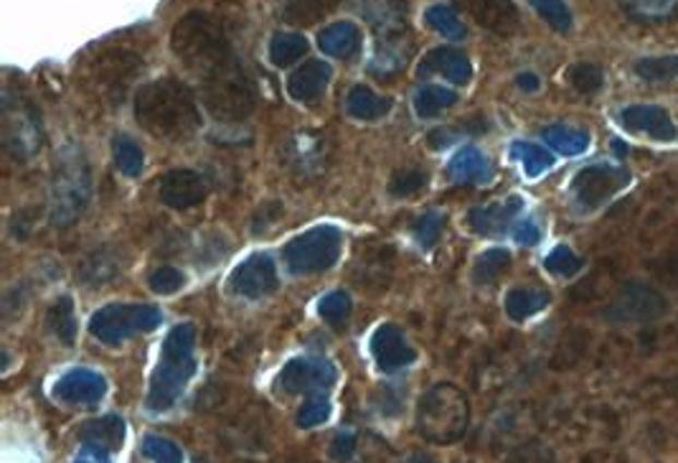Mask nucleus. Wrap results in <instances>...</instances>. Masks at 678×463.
Listing matches in <instances>:
<instances>
[{
  "mask_svg": "<svg viewBox=\"0 0 678 463\" xmlns=\"http://www.w3.org/2000/svg\"><path fill=\"white\" fill-rule=\"evenodd\" d=\"M135 120L147 135L168 143L191 141L201 128L197 97L174 76H160L140 87L135 95Z\"/></svg>",
  "mask_w": 678,
  "mask_h": 463,
  "instance_id": "nucleus-1",
  "label": "nucleus"
},
{
  "mask_svg": "<svg viewBox=\"0 0 678 463\" xmlns=\"http://www.w3.org/2000/svg\"><path fill=\"white\" fill-rule=\"evenodd\" d=\"M622 11L638 23L674 21L678 15V0H622Z\"/></svg>",
  "mask_w": 678,
  "mask_h": 463,
  "instance_id": "nucleus-28",
  "label": "nucleus"
},
{
  "mask_svg": "<svg viewBox=\"0 0 678 463\" xmlns=\"http://www.w3.org/2000/svg\"><path fill=\"white\" fill-rule=\"evenodd\" d=\"M209 197V183L191 168H170L158 179V199L170 210H191Z\"/></svg>",
  "mask_w": 678,
  "mask_h": 463,
  "instance_id": "nucleus-12",
  "label": "nucleus"
},
{
  "mask_svg": "<svg viewBox=\"0 0 678 463\" xmlns=\"http://www.w3.org/2000/svg\"><path fill=\"white\" fill-rule=\"evenodd\" d=\"M516 84H519L521 90H526V92H536V90H539V76L532 74V72H524V74L516 76Z\"/></svg>",
  "mask_w": 678,
  "mask_h": 463,
  "instance_id": "nucleus-54",
  "label": "nucleus"
},
{
  "mask_svg": "<svg viewBox=\"0 0 678 463\" xmlns=\"http://www.w3.org/2000/svg\"><path fill=\"white\" fill-rule=\"evenodd\" d=\"M567 82H569V87L580 92V95H595V92L603 90L605 74L597 64L580 61V64H572L567 69Z\"/></svg>",
  "mask_w": 678,
  "mask_h": 463,
  "instance_id": "nucleus-35",
  "label": "nucleus"
},
{
  "mask_svg": "<svg viewBox=\"0 0 678 463\" xmlns=\"http://www.w3.org/2000/svg\"><path fill=\"white\" fill-rule=\"evenodd\" d=\"M427 187V174L419 171V168H400L394 171L392 181H389V191L392 197H412L417 191H423Z\"/></svg>",
  "mask_w": 678,
  "mask_h": 463,
  "instance_id": "nucleus-43",
  "label": "nucleus"
},
{
  "mask_svg": "<svg viewBox=\"0 0 678 463\" xmlns=\"http://www.w3.org/2000/svg\"><path fill=\"white\" fill-rule=\"evenodd\" d=\"M628 183H630V174L626 171V168L597 164V166L582 168V171L574 176L572 191H574L576 202H580L582 206H587V210H595V206L605 204L607 199L618 194L620 189H626Z\"/></svg>",
  "mask_w": 678,
  "mask_h": 463,
  "instance_id": "nucleus-10",
  "label": "nucleus"
},
{
  "mask_svg": "<svg viewBox=\"0 0 678 463\" xmlns=\"http://www.w3.org/2000/svg\"><path fill=\"white\" fill-rule=\"evenodd\" d=\"M544 265H547L549 273L569 277V275H574L576 270L582 268V258H580V254H574V250H569L567 245H559V247H555V250L549 252V258L544 260Z\"/></svg>",
  "mask_w": 678,
  "mask_h": 463,
  "instance_id": "nucleus-46",
  "label": "nucleus"
},
{
  "mask_svg": "<svg viewBox=\"0 0 678 463\" xmlns=\"http://www.w3.org/2000/svg\"><path fill=\"white\" fill-rule=\"evenodd\" d=\"M115 161H117V168H120L122 174L128 176H138L140 171H143V151L138 149L135 143L130 141V138H117L115 141Z\"/></svg>",
  "mask_w": 678,
  "mask_h": 463,
  "instance_id": "nucleus-44",
  "label": "nucleus"
},
{
  "mask_svg": "<svg viewBox=\"0 0 678 463\" xmlns=\"http://www.w3.org/2000/svg\"><path fill=\"white\" fill-rule=\"evenodd\" d=\"M92 197V174L87 156L76 145L61 149L53 158L49 191V217L53 227H72L87 210Z\"/></svg>",
  "mask_w": 678,
  "mask_h": 463,
  "instance_id": "nucleus-3",
  "label": "nucleus"
},
{
  "mask_svg": "<svg viewBox=\"0 0 678 463\" xmlns=\"http://www.w3.org/2000/svg\"><path fill=\"white\" fill-rule=\"evenodd\" d=\"M122 268H124V262L120 254L110 250V247H105V250H95L87 260L82 262L80 281L87 285H105V283L115 281V277L122 273Z\"/></svg>",
  "mask_w": 678,
  "mask_h": 463,
  "instance_id": "nucleus-24",
  "label": "nucleus"
},
{
  "mask_svg": "<svg viewBox=\"0 0 678 463\" xmlns=\"http://www.w3.org/2000/svg\"><path fill=\"white\" fill-rule=\"evenodd\" d=\"M158 323V311L151 306H107L90 321V331L105 344H120Z\"/></svg>",
  "mask_w": 678,
  "mask_h": 463,
  "instance_id": "nucleus-9",
  "label": "nucleus"
},
{
  "mask_svg": "<svg viewBox=\"0 0 678 463\" xmlns=\"http://www.w3.org/2000/svg\"><path fill=\"white\" fill-rule=\"evenodd\" d=\"M513 156L524 161V168L528 176H539L542 171L555 164V156L549 151H544L542 145H532V143H513Z\"/></svg>",
  "mask_w": 678,
  "mask_h": 463,
  "instance_id": "nucleus-41",
  "label": "nucleus"
},
{
  "mask_svg": "<svg viewBox=\"0 0 678 463\" xmlns=\"http://www.w3.org/2000/svg\"><path fill=\"white\" fill-rule=\"evenodd\" d=\"M333 151L325 143V138L316 133H300L293 138L290 149L285 151L287 164H290L293 174L306 176V179H316V176L325 174V168L331 166Z\"/></svg>",
  "mask_w": 678,
  "mask_h": 463,
  "instance_id": "nucleus-14",
  "label": "nucleus"
},
{
  "mask_svg": "<svg viewBox=\"0 0 678 463\" xmlns=\"http://www.w3.org/2000/svg\"><path fill=\"white\" fill-rule=\"evenodd\" d=\"M201 99L219 122H241L254 112L257 87L239 59L216 69L201 80Z\"/></svg>",
  "mask_w": 678,
  "mask_h": 463,
  "instance_id": "nucleus-6",
  "label": "nucleus"
},
{
  "mask_svg": "<svg viewBox=\"0 0 678 463\" xmlns=\"http://www.w3.org/2000/svg\"><path fill=\"white\" fill-rule=\"evenodd\" d=\"M329 415H331L329 395H325V392H310L306 405H302L300 413H298V426L300 428H316V426H321V423L329 420Z\"/></svg>",
  "mask_w": 678,
  "mask_h": 463,
  "instance_id": "nucleus-42",
  "label": "nucleus"
},
{
  "mask_svg": "<svg viewBox=\"0 0 678 463\" xmlns=\"http://www.w3.org/2000/svg\"><path fill=\"white\" fill-rule=\"evenodd\" d=\"M511 265V254L505 250L483 252L473 268V277L478 283H493L503 275V270Z\"/></svg>",
  "mask_w": 678,
  "mask_h": 463,
  "instance_id": "nucleus-39",
  "label": "nucleus"
},
{
  "mask_svg": "<svg viewBox=\"0 0 678 463\" xmlns=\"http://www.w3.org/2000/svg\"><path fill=\"white\" fill-rule=\"evenodd\" d=\"M620 122L630 133H645L664 143H671L678 138V130L671 118L658 105H630L620 112Z\"/></svg>",
  "mask_w": 678,
  "mask_h": 463,
  "instance_id": "nucleus-18",
  "label": "nucleus"
},
{
  "mask_svg": "<svg viewBox=\"0 0 678 463\" xmlns=\"http://www.w3.org/2000/svg\"><path fill=\"white\" fill-rule=\"evenodd\" d=\"M486 174H488V164L478 151L457 153L455 161H452V166H450V179L463 181V183L486 179Z\"/></svg>",
  "mask_w": 678,
  "mask_h": 463,
  "instance_id": "nucleus-37",
  "label": "nucleus"
},
{
  "mask_svg": "<svg viewBox=\"0 0 678 463\" xmlns=\"http://www.w3.org/2000/svg\"><path fill=\"white\" fill-rule=\"evenodd\" d=\"M170 49H174L178 61L189 67L191 72H197L201 80L219 67L229 64L231 59H237L224 23L204 11L186 13L176 23L174 34H170Z\"/></svg>",
  "mask_w": 678,
  "mask_h": 463,
  "instance_id": "nucleus-2",
  "label": "nucleus"
},
{
  "mask_svg": "<svg viewBox=\"0 0 678 463\" xmlns=\"http://www.w3.org/2000/svg\"><path fill=\"white\" fill-rule=\"evenodd\" d=\"M193 342H197V329L191 323L176 327L170 331L166 344H163L158 369L153 372L151 390H147V407L155 413L168 411L176 405V400L183 395L186 384L197 372V359H193Z\"/></svg>",
  "mask_w": 678,
  "mask_h": 463,
  "instance_id": "nucleus-5",
  "label": "nucleus"
},
{
  "mask_svg": "<svg viewBox=\"0 0 678 463\" xmlns=\"http://www.w3.org/2000/svg\"><path fill=\"white\" fill-rule=\"evenodd\" d=\"M229 290L234 293V296H241V298H262V296H270V293L277 290V270H275V262H272L270 254H252V258H247L241 265L234 270L231 277H229Z\"/></svg>",
  "mask_w": 678,
  "mask_h": 463,
  "instance_id": "nucleus-11",
  "label": "nucleus"
},
{
  "mask_svg": "<svg viewBox=\"0 0 678 463\" xmlns=\"http://www.w3.org/2000/svg\"><path fill=\"white\" fill-rule=\"evenodd\" d=\"M389 107H392V99L377 95L369 87H354L346 99V110L356 120H379L389 115Z\"/></svg>",
  "mask_w": 678,
  "mask_h": 463,
  "instance_id": "nucleus-27",
  "label": "nucleus"
},
{
  "mask_svg": "<svg viewBox=\"0 0 678 463\" xmlns=\"http://www.w3.org/2000/svg\"><path fill=\"white\" fill-rule=\"evenodd\" d=\"M425 21H427V26H432L435 31H438V34L452 38V41H460V38H465V26H463V21L457 19L455 8L435 5L425 13Z\"/></svg>",
  "mask_w": 678,
  "mask_h": 463,
  "instance_id": "nucleus-38",
  "label": "nucleus"
},
{
  "mask_svg": "<svg viewBox=\"0 0 678 463\" xmlns=\"http://www.w3.org/2000/svg\"><path fill=\"white\" fill-rule=\"evenodd\" d=\"M72 463H110V456H107V451L99 449V446L87 443L80 453H76V459Z\"/></svg>",
  "mask_w": 678,
  "mask_h": 463,
  "instance_id": "nucleus-53",
  "label": "nucleus"
},
{
  "mask_svg": "<svg viewBox=\"0 0 678 463\" xmlns=\"http://www.w3.org/2000/svg\"><path fill=\"white\" fill-rule=\"evenodd\" d=\"M336 380L333 367L323 359H295L283 369L277 388H283L287 395H298V392H323L329 384Z\"/></svg>",
  "mask_w": 678,
  "mask_h": 463,
  "instance_id": "nucleus-15",
  "label": "nucleus"
},
{
  "mask_svg": "<svg viewBox=\"0 0 678 463\" xmlns=\"http://www.w3.org/2000/svg\"><path fill=\"white\" fill-rule=\"evenodd\" d=\"M3 143L15 161L34 158L44 143L41 122L34 107L11 95L3 99Z\"/></svg>",
  "mask_w": 678,
  "mask_h": 463,
  "instance_id": "nucleus-8",
  "label": "nucleus"
},
{
  "mask_svg": "<svg viewBox=\"0 0 678 463\" xmlns=\"http://www.w3.org/2000/svg\"><path fill=\"white\" fill-rule=\"evenodd\" d=\"M143 453L153 463H183L181 449L163 436H147L143 441Z\"/></svg>",
  "mask_w": 678,
  "mask_h": 463,
  "instance_id": "nucleus-45",
  "label": "nucleus"
},
{
  "mask_svg": "<svg viewBox=\"0 0 678 463\" xmlns=\"http://www.w3.org/2000/svg\"><path fill=\"white\" fill-rule=\"evenodd\" d=\"M457 95L452 90L438 87V84H430V87H423L415 97V107L419 118H435V115L445 110V107L455 105Z\"/></svg>",
  "mask_w": 678,
  "mask_h": 463,
  "instance_id": "nucleus-34",
  "label": "nucleus"
},
{
  "mask_svg": "<svg viewBox=\"0 0 678 463\" xmlns=\"http://www.w3.org/2000/svg\"><path fill=\"white\" fill-rule=\"evenodd\" d=\"M417 74L419 76L440 74L452 84H467L473 76V69L465 54H460L455 49H432L430 54H425L423 61H419Z\"/></svg>",
  "mask_w": 678,
  "mask_h": 463,
  "instance_id": "nucleus-21",
  "label": "nucleus"
},
{
  "mask_svg": "<svg viewBox=\"0 0 678 463\" xmlns=\"http://www.w3.org/2000/svg\"><path fill=\"white\" fill-rule=\"evenodd\" d=\"M521 206H524V202L519 197L480 206V210H473L471 225L478 235H501V232L509 229L513 217L521 212Z\"/></svg>",
  "mask_w": 678,
  "mask_h": 463,
  "instance_id": "nucleus-22",
  "label": "nucleus"
},
{
  "mask_svg": "<svg viewBox=\"0 0 678 463\" xmlns=\"http://www.w3.org/2000/svg\"><path fill=\"white\" fill-rule=\"evenodd\" d=\"M549 304V293L539 288H516L509 293L505 298V311H509L511 319L524 321L528 316L539 313L544 306Z\"/></svg>",
  "mask_w": 678,
  "mask_h": 463,
  "instance_id": "nucleus-29",
  "label": "nucleus"
},
{
  "mask_svg": "<svg viewBox=\"0 0 678 463\" xmlns=\"http://www.w3.org/2000/svg\"><path fill=\"white\" fill-rule=\"evenodd\" d=\"M308 54V38L302 34H295V31H283V34H275L270 41V61L277 69H287Z\"/></svg>",
  "mask_w": 678,
  "mask_h": 463,
  "instance_id": "nucleus-26",
  "label": "nucleus"
},
{
  "mask_svg": "<svg viewBox=\"0 0 678 463\" xmlns=\"http://www.w3.org/2000/svg\"><path fill=\"white\" fill-rule=\"evenodd\" d=\"M532 8L559 34H567L572 28V11L564 0H532Z\"/></svg>",
  "mask_w": 678,
  "mask_h": 463,
  "instance_id": "nucleus-40",
  "label": "nucleus"
},
{
  "mask_svg": "<svg viewBox=\"0 0 678 463\" xmlns=\"http://www.w3.org/2000/svg\"><path fill=\"white\" fill-rule=\"evenodd\" d=\"M80 436L92 446H99L105 451H117L124 441V423L117 415L90 420L80 428Z\"/></svg>",
  "mask_w": 678,
  "mask_h": 463,
  "instance_id": "nucleus-25",
  "label": "nucleus"
},
{
  "mask_svg": "<svg viewBox=\"0 0 678 463\" xmlns=\"http://www.w3.org/2000/svg\"><path fill=\"white\" fill-rule=\"evenodd\" d=\"M356 443H358V436L338 434L336 441H333V446H331V459L338 461V463L350 461L356 456Z\"/></svg>",
  "mask_w": 678,
  "mask_h": 463,
  "instance_id": "nucleus-51",
  "label": "nucleus"
},
{
  "mask_svg": "<svg viewBox=\"0 0 678 463\" xmlns=\"http://www.w3.org/2000/svg\"><path fill=\"white\" fill-rule=\"evenodd\" d=\"M371 354L377 359L379 369H384V372H396V369H404L417 359V352L412 349L404 331L394 327V323L379 327V331L371 339Z\"/></svg>",
  "mask_w": 678,
  "mask_h": 463,
  "instance_id": "nucleus-17",
  "label": "nucleus"
},
{
  "mask_svg": "<svg viewBox=\"0 0 678 463\" xmlns=\"http://www.w3.org/2000/svg\"><path fill=\"white\" fill-rule=\"evenodd\" d=\"M509 463H557V459L549 446H544L542 441H528L511 453Z\"/></svg>",
  "mask_w": 678,
  "mask_h": 463,
  "instance_id": "nucleus-48",
  "label": "nucleus"
},
{
  "mask_svg": "<svg viewBox=\"0 0 678 463\" xmlns=\"http://www.w3.org/2000/svg\"><path fill=\"white\" fill-rule=\"evenodd\" d=\"M440 232H442V217H440V214H435V212L423 214V217H419L417 225H415V237L425 247H432L435 242H438Z\"/></svg>",
  "mask_w": 678,
  "mask_h": 463,
  "instance_id": "nucleus-50",
  "label": "nucleus"
},
{
  "mask_svg": "<svg viewBox=\"0 0 678 463\" xmlns=\"http://www.w3.org/2000/svg\"><path fill=\"white\" fill-rule=\"evenodd\" d=\"M53 392H57V397L64 400V403L95 405L105 395V380L103 375L90 372V369H72V372L61 377Z\"/></svg>",
  "mask_w": 678,
  "mask_h": 463,
  "instance_id": "nucleus-20",
  "label": "nucleus"
},
{
  "mask_svg": "<svg viewBox=\"0 0 678 463\" xmlns=\"http://www.w3.org/2000/svg\"><path fill=\"white\" fill-rule=\"evenodd\" d=\"M417 430L427 443L452 446L467 434L471 426V403L457 384L440 382L419 397Z\"/></svg>",
  "mask_w": 678,
  "mask_h": 463,
  "instance_id": "nucleus-4",
  "label": "nucleus"
},
{
  "mask_svg": "<svg viewBox=\"0 0 678 463\" xmlns=\"http://www.w3.org/2000/svg\"><path fill=\"white\" fill-rule=\"evenodd\" d=\"M331 76H333L331 64H325L321 59H310L290 74V80H287V92H290L295 103L316 105L321 103L325 90H329Z\"/></svg>",
  "mask_w": 678,
  "mask_h": 463,
  "instance_id": "nucleus-19",
  "label": "nucleus"
},
{
  "mask_svg": "<svg viewBox=\"0 0 678 463\" xmlns=\"http://www.w3.org/2000/svg\"><path fill=\"white\" fill-rule=\"evenodd\" d=\"M460 11L471 15L480 28L498 36H511L519 28V8L513 0H455Z\"/></svg>",
  "mask_w": 678,
  "mask_h": 463,
  "instance_id": "nucleus-13",
  "label": "nucleus"
},
{
  "mask_svg": "<svg viewBox=\"0 0 678 463\" xmlns=\"http://www.w3.org/2000/svg\"><path fill=\"white\" fill-rule=\"evenodd\" d=\"M46 327L51 329V334L59 339L61 344H74L76 339V319H74V308L72 298H59L57 304L49 308V316H46Z\"/></svg>",
  "mask_w": 678,
  "mask_h": 463,
  "instance_id": "nucleus-31",
  "label": "nucleus"
},
{
  "mask_svg": "<svg viewBox=\"0 0 678 463\" xmlns=\"http://www.w3.org/2000/svg\"><path fill=\"white\" fill-rule=\"evenodd\" d=\"M610 145H612V151L618 153V158H626L628 156V145L622 143V141H612Z\"/></svg>",
  "mask_w": 678,
  "mask_h": 463,
  "instance_id": "nucleus-55",
  "label": "nucleus"
},
{
  "mask_svg": "<svg viewBox=\"0 0 678 463\" xmlns=\"http://www.w3.org/2000/svg\"><path fill=\"white\" fill-rule=\"evenodd\" d=\"M183 283H186L183 273H178L176 268H168V265L158 268V270H155V273L151 275V288H153L155 293H160V296H170V293L181 290V288H183Z\"/></svg>",
  "mask_w": 678,
  "mask_h": 463,
  "instance_id": "nucleus-49",
  "label": "nucleus"
},
{
  "mask_svg": "<svg viewBox=\"0 0 678 463\" xmlns=\"http://www.w3.org/2000/svg\"><path fill=\"white\" fill-rule=\"evenodd\" d=\"M544 141H547L551 149L564 153V156H580L590 149V135L582 133V130L555 126L544 130Z\"/></svg>",
  "mask_w": 678,
  "mask_h": 463,
  "instance_id": "nucleus-32",
  "label": "nucleus"
},
{
  "mask_svg": "<svg viewBox=\"0 0 678 463\" xmlns=\"http://www.w3.org/2000/svg\"><path fill=\"white\" fill-rule=\"evenodd\" d=\"M348 311H350V298L346 293H333V296L321 300V316L325 321L331 323L333 329H341L343 323L348 321Z\"/></svg>",
  "mask_w": 678,
  "mask_h": 463,
  "instance_id": "nucleus-47",
  "label": "nucleus"
},
{
  "mask_svg": "<svg viewBox=\"0 0 678 463\" xmlns=\"http://www.w3.org/2000/svg\"><path fill=\"white\" fill-rule=\"evenodd\" d=\"M318 46L323 54H329L333 59H354L358 49H361V31H358L350 21L333 23V26L323 28L318 34Z\"/></svg>",
  "mask_w": 678,
  "mask_h": 463,
  "instance_id": "nucleus-23",
  "label": "nucleus"
},
{
  "mask_svg": "<svg viewBox=\"0 0 678 463\" xmlns=\"http://www.w3.org/2000/svg\"><path fill=\"white\" fill-rule=\"evenodd\" d=\"M338 5V0H285V21L293 26H308L323 19Z\"/></svg>",
  "mask_w": 678,
  "mask_h": 463,
  "instance_id": "nucleus-30",
  "label": "nucleus"
},
{
  "mask_svg": "<svg viewBox=\"0 0 678 463\" xmlns=\"http://www.w3.org/2000/svg\"><path fill=\"white\" fill-rule=\"evenodd\" d=\"M513 237H516V242L521 245H536L542 239V232L534 222H521V225L513 227Z\"/></svg>",
  "mask_w": 678,
  "mask_h": 463,
  "instance_id": "nucleus-52",
  "label": "nucleus"
},
{
  "mask_svg": "<svg viewBox=\"0 0 678 463\" xmlns=\"http://www.w3.org/2000/svg\"><path fill=\"white\" fill-rule=\"evenodd\" d=\"M356 461L358 463H400L396 451L386 441H381L379 436L364 434L358 436L356 443Z\"/></svg>",
  "mask_w": 678,
  "mask_h": 463,
  "instance_id": "nucleus-36",
  "label": "nucleus"
},
{
  "mask_svg": "<svg viewBox=\"0 0 678 463\" xmlns=\"http://www.w3.org/2000/svg\"><path fill=\"white\" fill-rule=\"evenodd\" d=\"M633 69L645 82H671L678 76V57L676 54H668V57H645L638 59Z\"/></svg>",
  "mask_w": 678,
  "mask_h": 463,
  "instance_id": "nucleus-33",
  "label": "nucleus"
},
{
  "mask_svg": "<svg viewBox=\"0 0 678 463\" xmlns=\"http://www.w3.org/2000/svg\"><path fill=\"white\" fill-rule=\"evenodd\" d=\"M341 258V232L336 227H316L298 235L283 247L285 265L295 275L323 273Z\"/></svg>",
  "mask_w": 678,
  "mask_h": 463,
  "instance_id": "nucleus-7",
  "label": "nucleus"
},
{
  "mask_svg": "<svg viewBox=\"0 0 678 463\" xmlns=\"http://www.w3.org/2000/svg\"><path fill=\"white\" fill-rule=\"evenodd\" d=\"M612 311L618 313L615 319L620 321H653L666 311V298L658 290L649 288L643 283H630L622 288L618 304L612 306Z\"/></svg>",
  "mask_w": 678,
  "mask_h": 463,
  "instance_id": "nucleus-16",
  "label": "nucleus"
}]
</instances>
